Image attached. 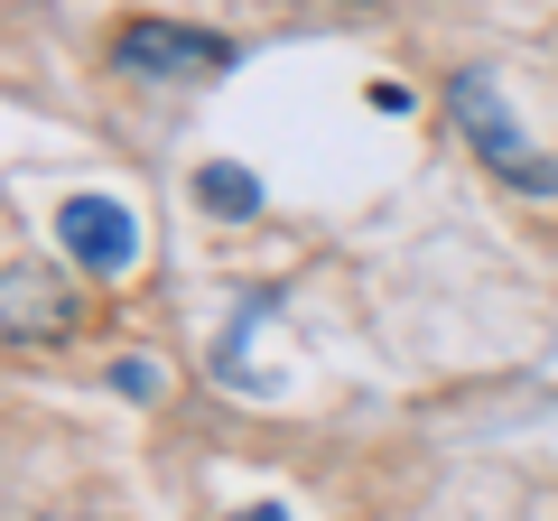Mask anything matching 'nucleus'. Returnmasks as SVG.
<instances>
[{
	"label": "nucleus",
	"instance_id": "nucleus-1",
	"mask_svg": "<svg viewBox=\"0 0 558 521\" xmlns=\"http://www.w3.org/2000/svg\"><path fill=\"white\" fill-rule=\"evenodd\" d=\"M447 112H457V141L475 149L502 186H521V196H558V159L531 149V131L512 121V102H502V84L484 75V65H457V75H447Z\"/></svg>",
	"mask_w": 558,
	"mask_h": 521
},
{
	"label": "nucleus",
	"instance_id": "nucleus-2",
	"mask_svg": "<svg viewBox=\"0 0 558 521\" xmlns=\"http://www.w3.org/2000/svg\"><path fill=\"white\" fill-rule=\"evenodd\" d=\"M112 65L140 84H178V75H223L242 65V47L223 28H186V20H121L112 28Z\"/></svg>",
	"mask_w": 558,
	"mask_h": 521
},
{
	"label": "nucleus",
	"instance_id": "nucleus-3",
	"mask_svg": "<svg viewBox=\"0 0 558 521\" xmlns=\"http://www.w3.org/2000/svg\"><path fill=\"white\" fill-rule=\"evenodd\" d=\"M57 242L84 280H131L140 270V215L131 196H65L57 205Z\"/></svg>",
	"mask_w": 558,
	"mask_h": 521
},
{
	"label": "nucleus",
	"instance_id": "nucleus-4",
	"mask_svg": "<svg viewBox=\"0 0 558 521\" xmlns=\"http://www.w3.org/2000/svg\"><path fill=\"white\" fill-rule=\"evenodd\" d=\"M0 317H10V344H28V336H65V326H75V299H65L57 270H28V260H10V280H0Z\"/></svg>",
	"mask_w": 558,
	"mask_h": 521
},
{
	"label": "nucleus",
	"instance_id": "nucleus-5",
	"mask_svg": "<svg viewBox=\"0 0 558 521\" xmlns=\"http://www.w3.org/2000/svg\"><path fill=\"white\" fill-rule=\"evenodd\" d=\"M196 205H205V215H223V223H252L260 215V178H252V168H233V159H205L196 168Z\"/></svg>",
	"mask_w": 558,
	"mask_h": 521
},
{
	"label": "nucleus",
	"instance_id": "nucleus-6",
	"mask_svg": "<svg viewBox=\"0 0 558 521\" xmlns=\"http://www.w3.org/2000/svg\"><path fill=\"white\" fill-rule=\"evenodd\" d=\"M112 381H121V401H159V363H149V354H121Z\"/></svg>",
	"mask_w": 558,
	"mask_h": 521
},
{
	"label": "nucleus",
	"instance_id": "nucleus-7",
	"mask_svg": "<svg viewBox=\"0 0 558 521\" xmlns=\"http://www.w3.org/2000/svg\"><path fill=\"white\" fill-rule=\"evenodd\" d=\"M223 521H289L279 502H242V512H223Z\"/></svg>",
	"mask_w": 558,
	"mask_h": 521
},
{
	"label": "nucleus",
	"instance_id": "nucleus-8",
	"mask_svg": "<svg viewBox=\"0 0 558 521\" xmlns=\"http://www.w3.org/2000/svg\"><path fill=\"white\" fill-rule=\"evenodd\" d=\"M354 10H381V0H354Z\"/></svg>",
	"mask_w": 558,
	"mask_h": 521
}]
</instances>
